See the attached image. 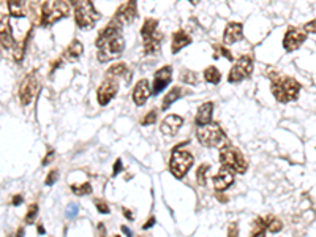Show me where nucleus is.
Listing matches in <instances>:
<instances>
[{
	"instance_id": "f257e3e1",
	"label": "nucleus",
	"mask_w": 316,
	"mask_h": 237,
	"mask_svg": "<svg viewBox=\"0 0 316 237\" xmlns=\"http://www.w3.org/2000/svg\"><path fill=\"white\" fill-rule=\"evenodd\" d=\"M120 26L119 22L112 19L106 27L100 30L98 37H96V47H98V60L100 62H109L124 52L125 42L122 35H120Z\"/></svg>"
},
{
	"instance_id": "f03ea898",
	"label": "nucleus",
	"mask_w": 316,
	"mask_h": 237,
	"mask_svg": "<svg viewBox=\"0 0 316 237\" xmlns=\"http://www.w3.org/2000/svg\"><path fill=\"white\" fill-rule=\"evenodd\" d=\"M269 78H271V91L277 101L280 103L296 101L299 95H301L302 86L294 78L280 76L277 71H269Z\"/></svg>"
},
{
	"instance_id": "7ed1b4c3",
	"label": "nucleus",
	"mask_w": 316,
	"mask_h": 237,
	"mask_svg": "<svg viewBox=\"0 0 316 237\" xmlns=\"http://www.w3.org/2000/svg\"><path fill=\"white\" fill-rule=\"evenodd\" d=\"M70 13V5L65 0H55L51 5L45 2L42 5V14H40V26L49 27L54 22L63 19Z\"/></svg>"
},
{
	"instance_id": "20e7f679",
	"label": "nucleus",
	"mask_w": 316,
	"mask_h": 237,
	"mask_svg": "<svg viewBox=\"0 0 316 237\" xmlns=\"http://www.w3.org/2000/svg\"><path fill=\"white\" fill-rule=\"evenodd\" d=\"M100 14L92 5V0H76L75 3V21L79 29H90L98 21Z\"/></svg>"
},
{
	"instance_id": "39448f33",
	"label": "nucleus",
	"mask_w": 316,
	"mask_h": 237,
	"mask_svg": "<svg viewBox=\"0 0 316 237\" xmlns=\"http://www.w3.org/2000/svg\"><path fill=\"white\" fill-rule=\"evenodd\" d=\"M220 163L223 166L229 168L234 173H239V174H244L248 169V163L244 158L242 152L231 145H225L220 150Z\"/></svg>"
},
{
	"instance_id": "423d86ee",
	"label": "nucleus",
	"mask_w": 316,
	"mask_h": 237,
	"mask_svg": "<svg viewBox=\"0 0 316 237\" xmlns=\"http://www.w3.org/2000/svg\"><path fill=\"white\" fill-rule=\"evenodd\" d=\"M198 140L202 145L206 147H217L223 142H226V136L222 127L215 124V122H210L207 125H202L198 130Z\"/></svg>"
},
{
	"instance_id": "0eeeda50",
	"label": "nucleus",
	"mask_w": 316,
	"mask_h": 237,
	"mask_svg": "<svg viewBox=\"0 0 316 237\" xmlns=\"http://www.w3.org/2000/svg\"><path fill=\"white\" fill-rule=\"evenodd\" d=\"M252 73H253V57L248 54H244L239 57V60L234 63V67L231 68L229 75H228V81L231 84H237L252 76Z\"/></svg>"
},
{
	"instance_id": "6e6552de",
	"label": "nucleus",
	"mask_w": 316,
	"mask_h": 237,
	"mask_svg": "<svg viewBox=\"0 0 316 237\" xmlns=\"http://www.w3.org/2000/svg\"><path fill=\"white\" fill-rule=\"evenodd\" d=\"M193 165V157L191 153L181 150V149H174L171 161H169V171L173 173L174 177L182 179L185 174L188 173V169Z\"/></svg>"
},
{
	"instance_id": "1a4fd4ad",
	"label": "nucleus",
	"mask_w": 316,
	"mask_h": 237,
	"mask_svg": "<svg viewBox=\"0 0 316 237\" xmlns=\"http://www.w3.org/2000/svg\"><path fill=\"white\" fill-rule=\"evenodd\" d=\"M40 92V79L37 76V73H29V75L22 79V83L19 86V100L24 106H29L32 101L35 100V96Z\"/></svg>"
},
{
	"instance_id": "9d476101",
	"label": "nucleus",
	"mask_w": 316,
	"mask_h": 237,
	"mask_svg": "<svg viewBox=\"0 0 316 237\" xmlns=\"http://www.w3.org/2000/svg\"><path fill=\"white\" fill-rule=\"evenodd\" d=\"M307 37H309V34H307L304 29L289 27L285 32V35H283V47H285L286 52L297 51V49L307 42Z\"/></svg>"
},
{
	"instance_id": "9b49d317",
	"label": "nucleus",
	"mask_w": 316,
	"mask_h": 237,
	"mask_svg": "<svg viewBox=\"0 0 316 237\" xmlns=\"http://www.w3.org/2000/svg\"><path fill=\"white\" fill-rule=\"evenodd\" d=\"M119 92V81L117 78L112 76H106V79L103 81L101 86L96 91V100H98L100 106H106L108 103H111V100L117 95Z\"/></svg>"
},
{
	"instance_id": "f8f14e48",
	"label": "nucleus",
	"mask_w": 316,
	"mask_h": 237,
	"mask_svg": "<svg viewBox=\"0 0 316 237\" xmlns=\"http://www.w3.org/2000/svg\"><path fill=\"white\" fill-rule=\"evenodd\" d=\"M136 2H137V0H128L127 3H124L116 11L114 18H112V19H114L116 22H119L120 26H127V24H132L136 19V14H137Z\"/></svg>"
},
{
	"instance_id": "ddd939ff",
	"label": "nucleus",
	"mask_w": 316,
	"mask_h": 237,
	"mask_svg": "<svg viewBox=\"0 0 316 237\" xmlns=\"http://www.w3.org/2000/svg\"><path fill=\"white\" fill-rule=\"evenodd\" d=\"M171 79H173V67L171 65H165V67H161L158 71H155V75H153L152 94L153 95L161 94L168 87V84L171 83Z\"/></svg>"
},
{
	"instance_id": "4468645a",
	"label": "nucleus",
	"mask_w": 316,
	"mask_h": 237,
	"mask_svg": "<svg viewBox=\"0 0 316 237\" xmlns=\"http://www.w3.org/2000/svg\"><path fill=\"white\" fill-rule=\"evenodd\" d=\"M232 184H234V171L226 166H223L220 171H218V174L214 176V187L217 191L228 190Z\"/></svg>"
},
{
	"instance_id": "2eb2a0df",
	"label": "nucleus",
	"mask_w": 316,
	"mask_h": 237,
	"mask_svg": "<svg viewBox=\"0 0 316 237\" xmlns=\"http://www.w3.org/2000/svg\"><path fill=\"white\" fill-rule=\"evenodd\" d=\"M244 38V26L240 22H229L225 29L223 34V43L225 45H234Z\"/></svg>"
},
{
	"instance_id": "dca6fc26",
	"label": "nucleus",
	"mask_w": 316,
	"mask_h": 237,
	"mask_svg": "<svg viewBox=\"0 0 316 237\" xmlns=\"http://www.w3.org/2000/svg\"><path fill=\"white\" fill-rule=\"evenodd\" d=\"M150 86L147 79H139L133 89V101L136 106H144L150 96Z\"/></svg>"
},
{
	"instance_id": "f3484780",
	"label": "nucleus",
	"mask_w": 316,
	"mask_h": 237,
	"mask_svg": "<svg viewBox=\"0 0 316 237\" xmlns=\"http://www.w3.org/2000/svg\"><path fill=\"white\" fill-rule=\"evenodd\" d=\"M183 125V119L181 116H177V114H171V116H166L165 120L161 122V133L166 135V136H174L177 132L181 130V127Z\"/></svg>"
},
{
	"instance_id": "a211bd4d",
	"label": "nucleus",
	"mask_w": 316,
	"mask_h": 237,
	"mask_svg": "<svg viewBox=\"0 0 316 237\" xmlns=\"http://www.w3.org/2000/svg\"><path fill=\"white\" fill-rule=\"evenodd\" d=\"M212 114H214V103L212 101L202 103L196 112V117H194V124L198 127L210 124L212 122Z\"/></svg>"
},
{
	"instance_id": "6ab92c4d",
	"label": "nucleus",
	"mask_w": 316,
	"mask_h": 237,
	"mask_svg": "<svg viewBox=\"0 0 316 237\" xmlns=\"http://www.w3.org/2000/svg\"><path fill=\"white\" fill-rule=\"evenodd\" d=\"M188 94H190L188 89H185V87H182V86L173 87L171 91H169V92L165 95L163 101H161V109H163V111L169 109V106L174 104L177 100H179V98H182V96H185V95H188Z\"/></svg>"
},
{
	"instance_id": "aec40b11",
	"label": "nucleus",
	"mask_w": 316,
	"mask_h": 237,
	"mask_svg": "<svg viewBox=\"0 0 316 237\" xmlns=\"http://www.w3.org/2000/svg\"><path fill=\"white\" fill-rule=\"evenodd\" d=\"M83 52H84V46H83V43L79 42V40H73V42L68 45V47H67V51L63 52V59L65 60H68V62H76L81 55H83Z\"/></svg>"
},
{
	"instance_id": "412c9836",
	"label": "nucleus",
	"mask_w": 316,
	"mask_h": 237,
	"mask_svg": "<svg viewBox=\"0 0 316 237\" xmlns=\"http://www.w3.org/2000/svg\"><path fill=\"white\" fill-rule=\"evenodd\" d=\"M190 43H191V37L187 34V32H183V30L174 32V35H173V54H177L181 49L188 46Z\"/></svg>"
},
{
	"instance_id": "4be33fe9",
	"label": "nucleus",
	"mask_w": 316,
	"mask_h": 237,
	"mask_svg": "<svg viewBox=\"0 0 316 237\" xmlns=\"http://www.w3.org/2000/svg\"><path fill=\"white\" fill-rule=\"evenodd\" d=\"M0 38H2V47L3 49H11L16 46V42L13 38V34H11V29H10V24H8V21L3 18L2 19V30H0Z\"/></svg>"
},
{
	"instance_id": "5701e85b",
	"label": "nucleus",
	"mask_w": 316,
	"mask_h": 237,
	"mask_svg": "<svg viewBox=\"0 0 316 237\" xmlns=\"http://www.w3.org/2000/svg\"><path fill=\"white\" fill-rule=\"evenodd\" d=\"M158 19L155 18H147L144 21L142 27H141V37L142 40H147V38H152L155 37L158 34Z\"/></svg>"
},
{
	"instance_id": "b1692460",
	"label": "nucleus",
	"mask_w": 316,
	"mask_h": 237,
	"mask_svg": "<svg viewBox=\"0 0 316 237\" xmlns=\"http://www.w3.org/2000/svg\"><path fill=\"white\" fill-rule=\"evenodd\" d=\"M8 13L13 18H24L26 16V0H6Z\"/></svg>"
},
{
	"instance_id": "393cba45",
	"label": "nucleus",
	"mask_w": 316,
	"mask_h": 237,
	"mask_svg": "<svg viewBox=\"0 0 316 237\" xmlns=\"http://www.w3.org/2000/svg\"><path fill=\"white\" fill-rule=\"evenodd\" d=\"M161 40H163V35L157 34L155 37L144 40V54L147 55H153L160 52V46H161Z\"/></svg>"
},
{
	"instance_id": "a878e982",
	"label": "nucleus",
	"mask_w": 316,
	"mask_h": 237,
	"mask_svg": "<svg viewBox=\"0 0 316 237\" xmlns=\"http://www.w3.org/2000/svg\"><path fill=\"white\" fill-rule=\"evenodd\" d=\"M204 79L210 84H218V83H220V79H222V73L217 67L210 65V67H207L204 70Z\"/></svg>"
},
{
	"instance_id": "bb28decb",
	"label": "nucleus",
	"mask_w": 316,
	"mask_h": 237,
	"mask_svg": "<svg viewBox=\"0 0 316 237\" xmlns=\"http://www.w3.org/2000/svg\"><path fill=\"white\" fill-rule=\"evenodd\" d=\"M124 75H128V67H127V63H124V62L114 63L106 71V76H112V78H117V79L120 76H124Z\"/></svg>"
},
{
	"instance_id": "cd10ccee",
	"label": "nucleus",
	"mask_w": 316,
	"mask_h": 237,
	"mask_svg": "<svg viewBox=\"0 0 316 237\" xmlns=\"http://www.w3.org/2000/svg\"><path fill=\"white\" fill-rule=\"evenodd\" d=\"M266 231H267L266 220H263V218H255L253 230H252V237H266Z\"/></svg>"
},
{
	"instance_id": "c85d7f7f",
	"label": "nucleus",
	"mask_w": 316,
	"mask_h": 237,
	"mask_svg": "<svg viewBox=\"0 0 316 237\" xmlns=\"http://www.w3.org/2000/svg\"><path fill=\"white\" fill-rule=\"evenodd\" d=\"M266 225H267V230H269L272 234H277L281 231V228H283V223L280 222V220L277 217H272L269 215L266 220Z\"/></svg>"
},
{
	"instance_id": "c756f323",
	"label": "nucleus",
	"mask_w": 316,
	"mask_h": 237,
	"mask_svg": "<svg viewBox=\"0 0 316 237\" xmlns=\"http://www.w3.org/2000/svg\"><path fill=\"white\" fill-rule=\"evenodd\" d=\"M181 81L183 84H198V75L191 70H182Z\"/></svg>"
},
{
	"instance_id": "7c9ffc66",
	"label": "nucleus",
	"mask_w": 316,
	"mask_h": 237,
	"mask_svg": "<svg viewBox=\"0 0 316 237\" xmlns=\"http://www.w3.org/2000/svg\"><path fill=\"white\" fill-rule=\"evenodd\" d=\"M71 191L78 196H86L92 193V187L89 182H84L83 185H71Z\"/></svg>"
},
{
	"instance_id": "2f4dec72",
	"label": "nucleus",
	"mask_w": 316,
	"mask_h": 237,
	"mask_svg": "<svg viewBox=\"0 0 316 237\" xmlns=\"http://www.w3.org/2000/svg\"><path fill=\"white\" fill-rule=\"evenodd\" d=\"M209 169H210V166L207 165V163H204V165H201V166L198 168L196 179H198V184H199V185H206V182H207L206 174L209 173Z\"/></svg>"
},
{
	"instance_id": "473e14b6",
	"label": "nucleus",
	"mask_w": 316,
	"mask_h": 237,
	"mask_svg": "<svg viewBox=\"0 0 316 237\" xmlns=\"http://www.w3.org/2000/svg\"><path fill=\"white\" fill-rule=\"evenodd\" d=\"M214 47H215V54H214L215 59H217V57H220V55H225L228 60H234V57H232L229 49H226L225 46H220V45H215Z\"/></svg>"
},
{
	"instance_id": "72a5a7b5",
	"label": "nucleus",
	"mask_w": 316,
	"mask_h": 237,
	"mask_svg": "<svg viewBox=\"0 0 316 237\" xmlns=\"http://www.w3.org/2000/svg\"><path fill=\"white\" fill-rule=\"evenodd\" d=\"M37 214H38V206H37V204H32V206L29 207V210H27L26 223H32V222H34L35 217H37Z\"/></svg>"
},
{
	"instance_id": "f704fd0d",
	"label": "nucleus",
	"mask_w": 316,
	"mask_h": 237,
	"mask_svg": "<svg viewBox=\"0 0 316 237\" xmlns=\"http://www.w3.org/2000/svg\"><path fill=\"white\" fill-rule=\"evenodd\" d=\"M155 120H157V111L155 109H152L147 116H144V119L141 120V124L142 125H152V124H155Z\"/></svg>"
},
{
	"instance_id": "c9c22d12",
	"label": "nucleus",
	"mask_w": 316,
	"mask_h": 237,
	"mask_svg": "<svg viewBox=\"0 0 316 237\" xmlns=\"http://www.w3.org/2000/svg\"><path fill=\"white\" fill-rule=\"evenodd\" d=\"M59 179V171L57 169H52L49 174H47V177H46V185H52L55 181H57Z\"/></svg>"
},
{
	"instance_id": "e433bc0d",
	"label": "nucleus",
	"mask_w": 316,
	"mask_h": 237,
	"mask_svg": "<svg viewBox=\"0 0 316 237\" xmlns=\"http://www.w3.org/2000/svg\"><path fill=\"white\" fill-rule=\"evenodd\" d=\"M95 206L96 209H98L100 214H109V206L106 202H103V201H95Z\"/></svg>"
},
{
	"instance_id": "4c0bfd02",
	"label": "nucleus",
	"mask_w": 316,
	"mask_h": 237,
	"mask_svg": "<svg viewBox=\"0 0 316 237\" xmlns=\"http://www.w3.org/2000/svg\"><path fill=\"white\" fill-rule=\"evenodd\" d=\"M304 30L307 32V34L316 35V19H313V21H310V22H307L305 26H304Z\"/></svg>"
},
{
	"instance_id": "58836bf2",
	"label": "nucleus",
	"mask_w": 316,
	"mask_h": 237,
	"mask_svg": "<svg viewBox=\"0 0 316 237\" xmlns=\"http://www.w3.org/2000/svg\"><path fill=\"white\" fill-rule=\"evenodd\" d=\"M78 212H79V207L76 206V204H70L68 209H67V217L68 218H75L78 215Z\"/></svg>"
},
{
	"instance_id": "ea45409f",
	"label": "nucleus",
	"mask_w": 316,
	"mask_h": 237,
	"mask_svg": "<svg viewBox=\"0 0 316 237\" xmlns=\"http://www.w3.org/2000/svg\"><path fill=\"white\" fill-rule=\"evenodd\" d=\"M239 236V228L237 225H231L228 230V237H237Z\"/></svg>"
},
{
	"instance_id": "a19ab883",
	"label": "nucleus",
	"mask_w": 316,
	"mask_h": 237,
	"mask_svg": "<svg viewBox=\"0 0 316 237\" xmlns=\"http://www.w3.org/2000/svg\"><path fill=\"white\" fill-rule=\"evenodd\" d=\"M120 171H122V161L120 160H116V163H114V171H112V177H116Z\"/></svg>"
},
{
	"instance_id": "79ce46f5",
	"label": "nucleus",
	"mask_w": 316,
	"mask_h": 237,
	"mask_svg": "<svg viewBox=\"0 0 316 237\" xmlns=\"http://www.w3.org/2000/svg\"><path fill=\"white\" fill-rule=\"evenodd\" d=\"M52 158H54V150H49V152H47V155H46V158L43 160V166L49 165V163L52 161Z\"/></svg>"
},
{
	"instance_id": "37998d69",
	"label": "nucleus",
	"mask_w": 316,
	"mask_h": 237,
	"mask_svg": "<svg viewBox=\"0 0 316 237\" xmlns=\"http://www.w3.org/2000/svg\"><path fill=\"white\" fill-rule=\"evenodd\" d=\"M153 225H155V218L150 217V218H149V222L142 225V230H144V231H145V230H149V228H152Z\"/></svg>"
},
{
	"instance_id": "c03bdc74",
	"label": "nucleus",
	"mask_w": 316,
	"mask_h": 237,
	"mask_svg": "<svg viewBox=\"0 0 316 237\" xmlns=\"http://www.w3.org/2000/svg\"><path fill=\"white\" fill-rule=\"evenodd\" d=\"M21 202H22V196H19V194H16L14 198H13V201H11L13 206H19Z\"/></svg>"
},
{
	"instance_id": "a18cd8bd",
	"label": "nucleus",
	"mask_w": 316,
	"mask_h": 237,
	"mask_svg": "<svg viewBox=\"0 0 316 237\" xmlns=\"http://www.w3.org/2000/svg\"><path fill=\"white\" fill-rule=\"evenodd\" d=\"M124 215H125L128 220H133V214H132V212H130L128 209H124Z\"/></svg>"
},
{
	"instance_id": "49530a36",
	"label": "nucleus",
	"mask_w": 316,
	"mask_h": 237,
	"mask_svg": "<svg viewBox=\"0 0 316 237\" xmlns=\"http://www.w3.org/2000/svg\"><path fill=\"white\" fill-rule=\"evenodd\" d=\"M122 231H124V233L127 234V237H133V234H132V231H130V230H128V228H127V226H122Z\"/></svg>"
},
{
	"instance_id": "de8ad7c7",
	"label": "nucleus",
	"mask_w": 316,
	"mask_h": 237,
	"mask_svg": "<svg viewBox=\"0 0 316 237\" xmlns=\"http://www.w3.org/2000/svg\"><path fill=\"white\" fill-rule=\"evenodd\" d=\"M98 231H100V237H104V225L103 223L98 225Z\"/></svg>"
},
{
	"instance_id": "09e8293b",
	"label": "nucleus",
	"mask_w": 316,
	"mask_h": 237,
	"mask_svg": "<svg viewBox=\"0 0 316 237\" xmlns=\"http://www.w3.org/2000/svg\"><path fill=\"white\" fill-rule=\"evenodd\" d=\"M46 231H45V228L42 226V225H38V234H45Z\"/></svg>"
},
{
	"instance_id": "8fccbe9b",
	"label": "nucleus",
	"mask_w": 316,
	"mask_h": 237,
	"mask_svg": "<svg viewBox=\"0 0 316 237\" xmlns=\"http://www.w3.org/2000/svg\"><path fill=\"white\" fill-rule=\"evenodd\" d=\"M16 237H24V230L21 228V230H18V234H16Z\"/></svg>"
},
{
	"instance_id": "3c124183",
	"label": "nucleus",
	"mask_w": 316,
	"mask_h": 237,
	"mask_svg": "<svg viewBox=\"0 0 316 237\" xmlns=\"http://www.w3.org/2000/svg\"><path fill=\"white\" fill-rule=\"evenodd\" d=\"M188 2H190L191 5H196V3L199 2V0H188Z\"/></svg>"
},
{
	"instance_id": "603ef678",
	"label": "nucleus",
	"mask_w": 316,
	"mask_h": 237,
	"mask_svg": "<svg viewBox=\"0 0 316 237\" xmlns=\"http://www.w3.org/2000/svg\"><path fill=\"white\" fill-rule=\"evenodd\" d=\"M70 2H71L73 5H75V3H76V0H70Z\"/></svg>"
},
{
	"instance_id": "864d4df0",
	"label": "nucleus",
	"mask_w": 316,
	"mask_h": 237,
	"mask_svg": "<svg viewBox=\"0 0 316 237\" xmlns=\"http://www.w3.org/2000/svg\"><path fill=\"white\" fill-rule=\"evenodd\" d=\"M116 237H120V236H116Z\"/></svg>"
}]
</instances>
